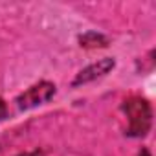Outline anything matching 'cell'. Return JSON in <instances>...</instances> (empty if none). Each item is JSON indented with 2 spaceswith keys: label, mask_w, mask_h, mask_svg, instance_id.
Wrapping results in <instances>:
<instances>
[{
  "label": "cell",
  "mask_w": 156,
  "mask_h": 156,
  "mask_svg": "<svg viewBox=\"0 0 156 156\" xmlns=\"http://www.w3.org/2000/svg\"><path fill=\"white\" fill-rule=\"evenodd\" d=\"M114 66H116V61L112 57H103L98 62L83 68L75 75V79L72 81V87H81V85H87V83H92V81L99 79V77H105L108 72L114 70Z\"/></svg>",
  "instance_id": "obj_3"
},
{
  "label": "cell",
  "mask_w": 156,
  "mask_h": 156,
  "mask_svg": "<svg viewBox=\"0 0 156 156\" xmlns=\"http://www.w3.org/2000/svg\"><path fill=\"white\" fill-rule=\"evenodd\" d=\"M79 42L85 48H105V46H108V39L98 31H88V33L81 35Z\"/></svg>",
  "instance_id": "obj_4"
},
{
  "label": "cell",
  "mask_w": 156,
  "mask_h": 156,
  "mask_svg": "<svg viewBox=\"0 0 156 156\" xmlns=\"http://www.w3.org/2000/svg\"><path fill=\"white\" fill-rule=\"evenodd\" d=\"M19 156H44V152L42 151H33V152H24V154H19Z\"/></svg>",
  "instance_id": "obj_6"
},
{
  "label": "cell",
  "mask_w": 156,
  "mask_h": 156,
  "mask_svg": "<svg viewBox=\"0 0 156 156\" xmlns=\"http://www.w3.org/2000/svg\"><path fill=\"white\" fill-rule=\"evenodd\" d=\"M8 118V105H6V101L0 98V121L2 119H6Z\"/></svg>",
  "instance_id": "obj_5"
},
{
  "label": "cell",
  "mask_w": 156,
  "mask_h": 156,
  "mask_svg": "<svg viewBox=\"0 0 156 156\" xmlns=\"http://www.w3.org/2000/svg\"><path fill=\"white\" fill-rule=\"evenodd\" d=\"M53 96H55V85L50 81H39L17 98V107L20 110H28V108H33L37 105L50 101Z\"/></svg>",
  "instance_id": "obj_2"
},
{
  "label": "cell",
  "mask_w": 156,
  "mask_h": 156,
  "mask_svg": "<svg viewBox=\"0 0 156 156\" xmlns=\"http://www.w3.org/2000/svg\"><path fill=\"white\" fill-rule=\"evenodd\" d=\"M123 112L129 118L127 136L130 138H143L149 134L152 127V108L151 103L141 96H130L123 101Z\"/></svg>",
  "instance_id": "obj_1"
}]
</instances>
